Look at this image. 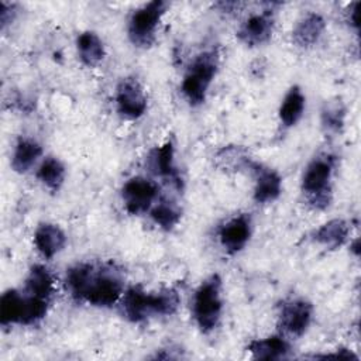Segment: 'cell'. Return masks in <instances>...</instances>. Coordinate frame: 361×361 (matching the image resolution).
Listing matches in <instances>:
<instances>
[{"label":"cell","mask_w":361,"mask_h":361,"mask_svg":"<svg viewBox=\"0 0 361 361\" xmlns=\"http://www.w3.org/2000/svg\"><path fill=\"white\" fill-rule=\"evenodd\" d=\"M71 296L96 307L116 305L124 293L123 271L113 262H78L66 269Z\"/></svg>","instance_id":"obj_1"},{"label":"cell","mask_w":361,"mask_h":361,"mask_svg":"<svg viewBox=\"0 0 361 361\" xmlns=\"http://www.w3.org/2000/svg\"><path fill=\"white\" fill-rule=\"evenodd\" d=\"M120 303L127 320L142 323L149 317L175 314L180 305V296L172 288L148 292L140 285H133L124 290Z\"/></svg>","instance_id":"obj_2"},{"label":"cell","mask_w":361,"mask_h":361,"mask_svg":"<svg viewBox=\"0 0 361 361\" xmlns=\"http://www.w3.org/2000/svg\"><path fill=\"white\" fill-rule=\"evenodd\" d=\"M338 159L331 152L316 155L305 168L300 189L306 202L316 210H324L330 206L333 196V176Z\"/></svg>","instance_id":"obj_3"},{"label":"cell","mask_w":361,"mask_h":361,"mask_svg":"<svg viewBox=\"0 0 361 361\" xmlns=\"http://www.w3.org/2000/svg\"><path fill=\"white\" fill-rule=\"evenodd\" d=\"M220 66V56L216 49L202 51L189 63L180 85V92L192 107L204 103L209 87Z\"/></svg>","instance_id":"obj_4"},{"label":"cell","mask_w":361,"mask_h":361,"mask_svg":"<svg viewBox=\"0 0 361 361\" xmlns=\"http://www.w3.org/2000/svg\"><path fill=\"white\" fill-rule=\"evenodd\" d=\"M223 281L219 274L207 276L196 288L192 303V313L199 330L204 334L212 333L221 317L223 313V299H221Z\"/></svg>","instance_id":"obj_5"},{"label":"cell","mask_w":361,"mask_h":361,"mask_svg":"<svg viewBox=\"0 0 361 361\" xmlns=\"http://www.w3.org/2000/svg\"><path fill=\"white\" fill-rule=\"evenodd\" d=\"M168 10L164 0H152L133 11L127 24L130 42L137 48H149L157 38L158 25Z\"/></svg>","instance_id":"obj_6"},{"label":"cell","mask_w":361,"mask_h":361,"mask_svg":"<svg viewBox=\"0 0 361 361\" xmlns=\"http://www.w3.org/2000/svg\"><path fill=\"white\" fill-rule=\"evenodd\" d=\"M158 197V183L145 176H133L127 179L121 188L124 209L131 216H141L149 212Z\"/></svg>","instance_id":"obj_7"},{"label":"cell","mask_w":361,"mask_h":361,"mask_svg":"<svg viewBox=\"0 0 361 361\" xmlns=\"http://www.w3.org/2000/svg\"><path fill=\"white\" fill-rule=\"evenodd\" d=\"M313 305L305 298H290L282 302L278 312V326L283 336L302 337L313 319Z\"/></svg>","instance_id":"obj_8"},{"label":"cell","mask_w":361,"mask_h":361,"mask_svg":"<svg viewBox=\"0 0 361 361\" xmlns=\"http://www.w3.org/2000/svg\"><path fill=\"white\" fill-rule=\"evenodd\" d=\"M114 100L117 113L126 120H137L142 117L148 107L145 90L134 76L120 79L116 86Z\"/></svg>","instance_id":"obj_9"},{"label":"cell","mask_w":361,"mask_h":361,"mask_svg":"<svg viewBox=\"0 0 361 361\" xmlns=\"http://www.w3.org/2000/svg\"><path fill=\"white\" fill-rule=\"evenodd\" d=\"M252 234V220L248 213H240L226 220L219 228V241L228 255L245 248Z\"/></svg>","instance_id":"obj_10"},{"label":"cell","mask_w":361,"mask_h":361,"mask_svg":"<svg viewBox=\"0 0 361 361\" xmlns=\"http://www.w3.org/2000/svg\"><path fill=\"white\" fill-rule=\"evenodd\" d=\"M275 14L272 8L248 16L238 27L235 35L247 47H259L267 44L274 32Z\"/></svg>","instance_id":"obj_11"},{"label":"cell","mask_w":361,"mask_h":361,"mask_svg":"<svg viewBox=\"0 0 361 361\" xmlns=\"http://www.w3.org/2000/svg\"><path fill=\"white\" fill-rule=\"evenodd\" d=\"M147 168L155 176L165 179L173 188L182 189L183 180L175 164V147L172 141H166L159 147H154L147 157Z\"/></svg>","instance_id":"obj_12"},{"label":"cell","mask_w":361,"mask_h":361,"mask_svg":"<svg viewBox=\"0 0 361 361\" xmlns=\"http://www.w3.org/2000/svg\"><path fill=\"white\" fill-rule=\"evenodd\" d=\"M254 176L252 199L258 204H267L276 200L282 193V178L275 171L257 161H251L248 169Z\"/></svg>","instance_id":"obj_13"},{"label":"cell","mask_w":361,"mask_h":361,"mask_svg":"<svg viewBox=\"0 0 361 361\" xmlns=\"http://www.w3.org/2000/svg\"><path fill=\"white\" fill-rule=\"evenodd\" d=\"M326 30V21L322 14L309 11L303 14L292 30V42L298 48H312L316 45Z\"/></svg>","instance_id":"obj_14"},{"label":"cell","mask_w":361,"mask_h":361,"mask_svg":"<svg viewBox=\"0 0 361 361\" xmlns=\"http://www.w3.org/2000/svg\"><path fill=\"white\" fill-rule=\"evenodd\" d=\"M247 350L250 351L254 360H265V361H275L283 360L289 357L290 344L286 336L272 334L264 338H254L248 343Z\"/></svg>","instance_id":"obj_15"},{"label":"cell","mask_w":361,"mask_h":361,"mask_svg":"<svg viewBox=\"0 0 361 361\" xmlns=\"http://www.w3.org/2000/svg\"><path fill=\"white\" fill-rule=\"evenodd\" d=\"M34 244L44 258L51 259L65 248L66 234L58 224L41 223L35 228Z\"/></svg>","instance_id":"obj_16"},{"label":"cell","mask_w":361,"mask_h":361,"mask_svg":"<svg viewBox=\"0 0 361 361\" xmlns=\"http://www.w3.org/2000/svg\"><path fill=\"white\" fill-rule=\"evenodd\" d=\"M42 155L41 144L31 137H20L11 155V169L17 173L28 172Z\"/></svg>","instance_id":"obj_17"},{"label":"cell","mask_w":361,"mask_h":361,"mask_svg":"<svg viewBox=\"0 0 361 361\" xmlns=\"http://www.w3.org/2000/svg\"><path fill=\"white\" fill-rule=\"evenodd\" d=\"M306 109V97L302 92V89L298 85H293L289 87V90L285 93L279 110H278V116H279V121L285 128H290L293 126H296Z\"/></svg>","instance_id":"obj_18"},{"label":"cell","mask_w":361,"mask_h":361,"mask_svg":"<svg viewBox=\"0 0 361 361\" xmlns=\"http://www.w3.org/2000/svg\"><path fill=\"white\" fill-rule=\"evenodd\" d=\"M351 233L350 224L343 219H331L323 223L317 230L313 231V241L329 248L336 250L341 247Z\"/></svg>","instance_id":"obj_19"},{"label":"cell","mask_w":361,"mask_h":361,"mask_svg":"<svg viewBox=\"0 0 361 361\" xmlns=\"http://www.w3.org/2000/svg\"><path fill=\"white\" fill-rule=\"evenodd\" d=\"M76 51L80 62L87 68L97 66L106 56L104 44L94 31H83L76 37Z\"/></svg>","instance_id":"obj_20"},{"label":"cell","mask_w":361,"mask_h":361,"mask_svg":"<svg viewBox=\"0 0 361 361\" xmlns=\"http://www.w3.org/2000/svg\"><path fill=\"white\" fill-rule=\"evenodd\" d=\"M23 292L31 296L51 300L54 295V278L48 268L41 264L32 265L24 281Z\"/></svg>","instance_id":"obj_21"},{"label":"cell","mask_w":361,"mask_h":361,"mask_svg":"<svg viewBox=\"0 0 361 361\" xmlns=\"http://www.w3.org/2000/svg\"><path fill=\"white\" fill-rule=\"evenodd\" d=\"M149 217L158 227L165 231H171L179 224L182 219V210L173 199L168 196H161L151 207Z\"/></svg>","instance_id":"obj_22"},{"label":"cell","mask_w":361,"mask_h":361,"mask_svg":"<svg viewBox=\"0 0 361 361\" xmlns=\"http://www.w3.org/2000/svg\"><path fill=\"white\" fill-rule=\"evenodd\" d=\"M24 316V295L18 289H7L0 298V323L3 327L21 324Z\"/></svg>","instance_id":"obj_23"},{"label":"cell","mask_w":361,"mask_h":361,"mask_svg":"<svg viewBox=\"0 0 361 361\" xmlns=\"http://www.w3.org/2000/svg\"><path fill=\"white\" fill-rule=\"evenodd\" d=\"M35 175H37V179L47 189L52 192H58L65 182L66 168L62 164V161L58 159L56 157H45L41 161Z\"/></svg>","instance_id":"obj_24"},{"label":"cell","mask_w":361,"mask_h":361,"mask_svg":"<svg viewBox=\"0 0 361 361\" xmlns=\"http://www.w3.org/2000/svg\"><path fill=\"white\" fill-rule=\"evenodd\" d=\"M347 109L340 99L326 100L320 110V121L326 134L337 135L343 131L345 123Z\"/></svg>","instance_id":"obj_25"},{"label":"cell","mask_w":361,"mask_h":361,"mask_svg":"<svg viewBox=\"0 0 361 361\" xmlns=\"http://www.w3.org/2000/svg\"><path fill=\"white\" fill-rule=\"evenodd\" d=\"M216 161L221 168L243 171V169H248L252 159L248 157L247 151L243 149L241 147H224L217 152Z\"/></svg>","instance_id":"obj_26"},{"label":"cell","mask_w":361,"mask_h":361,"mask_svg":"<svg viewBox=\"0 0 361 361\" xmlns=\"http://www.w3.org/2000/svg\"><path fill=\"white\" fill-rule=\"evenodd\" d=\"M16 4L14 3H0V23H1V30H4L16 17Z\"/></svg>","instance_id":"obj_27"},{"label":"cell","mask_w":361,"mask_h":361,"mask_svg":"<svg viewBox=\"0 0 361 361\" xmlns=\"http://www.w3.org/2000/svg\"><path fill=\"white\" fill-rule=\"evenodd\" d=\"M358 6H360V3L354 1V3H351V6L347 10V21L355 30H358V18H357L358 17Z\"/></svg>","instance_id":"obj_28"}]
</instances>
